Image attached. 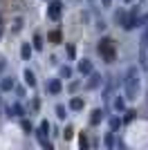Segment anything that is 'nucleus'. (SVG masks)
Returning <instances> with one entry per match:
<instances>
[{"label":"nucleus","instance_id":"obj_1","mask_svg":"<svg viewBox=\"0 0 148 150\" xmlns=\"http://www.w3.org/2000/svg\"><path fill=\"white\" fill-rule=\"evenodd\" d=\"M121 85H123V90H126V99H137V90L142 85V76H139L137 65H130V67L126 69V74H123V79H121Z\"/></svg>","mask_w":148,"mask_h":150},{"label":"nucleus","instance_id":"obj_2","mask_svg":"<svg viewBox=\"0 0 148 150\" xmlns=\"http://www.w3.org/2000/svg\"><path fill=\"white\" fill-rule=\"evenodd\" d=\"M99 54L105 58V63L115 61V47H112L110 38H101V40H99Z\"/></svg>","mask_w":148,"mask_h":150},{"label":"nucleus","instance_id":"obj_3","mask_svg":"<svg viewBox=\"0 0 148 150\" xmlns=\"http://www.w3.org/2000/svg\"><path fill=\"white\" fill-rule=\"evenodd\" d=\"M2 112H5V114H7V117H18V119H23L25 114H27V110H25V108H23V105H20L18 101H14L11 105H7V108H5V110H2Z\"/></svg>","mask_w":148,"mask_h":150},{"label":"nucleus","instance_id":"obj_4","mask_svg":"<svg viewBox=\"0 0 148 150\" xmlns=\"http://www.w3.org/2000/svg\"><path fill=\"white\" fill-rule=\"evenodd\" d=\"M61 11H63V2L61 0H49V7H47V16L52 20H58L61 18Z\"/></svg>","mask_w":148,"mask_h":150},{"label":"nucleus","instance_id":"obj_5","mask_svg":"<svg viewBox=\"0 0 148 150\" xmlns=\"http://www.w3.org/2000/svg\"><path fill=\"white\" fill-rule=\"evenodd\" d=\"M121 27H123L126 31L137 29V27H139V9H137V11H130V13H128V18H126V23H123Z\"/></svg>","mask_w":148,"mask_h":150},{"label":"nucleus","instance_id":"obj_6","mask_svg":"<svg viewBox=\"0 0 148 150\" xmlns=\"http://www.w3.org/2000/svg\"><path fill=\"white\" fill-rule=\"evenodd\" d=\"M47 94H52V96H56V94L63 92V79H52V81L47 83Z\"/></svg>","mask_w":148,"mask_h":150},{"label":"nucleus","instance_id":"obj_7","mask_svg":"<svg viewBox=\"0 0 148 150\" xmlns=\"http://www.w3.org/2000/svg\"><path fill=\"white\" fill-rule=\"evenodd\" d=\"M76 69H79L81 76H88L90 72H94V65H92V61H90V58H81L79 65H76Z\"/></svg>","mask_w":148,"mask_h":150},{"label":"nucleus","instance_id":"obj_8","mask_svg":"<svg viewBox=\"0 0 148 150\" xmlns=\"http://www.w3.org/2000/svg\"><path fill=\"white\" fill-rule=\"evenodd\" d=\"M68 108L72 110V112H81V110L85 108V99H83V96H72L70 103H68Z\"/></svg>","mask_w":148,"mask_h":150},{"label":"nucleus","instance_id":"obj_9","mask_svg":"<svg viewBox=\"0 0 148 150\" xmlns=\"http://www.w3.org/2000/svg\"><path fill=\"white\" fill-rule=\"evenodd\" d=\"M16 88V81L11 76H0V92H11Z\"/></svg>","mask_w":148,"mask_h":150},{"label":"nucleus","instance_id":"obj_10","mask_svg":"<svg viewBox=\"0 0 148 150\" xmlns=\"http://www.w3.org/2000/svg\"><path fill=\"white\" fill-rule=\"evenodd\" d=\"M90 81H88V88L90 90H94V88H101V85H103V76L101 74H97V72H90Z\"/></svg>","mask_w":148,"mask_h":150},{"label":"nucleus","instance_id":"obj_11","mask_svg":"<svg viewBox=\"0 0 148 150\" xmlns=\"http://www.w3.org/2000/svg\"><path fill=\"white\" fill-rule=\"evenodd\" d=\"M49 130H52V123L49 121H41V125L34 130V134H36V139H41V137H47Z\"/></svg>","mask_w":148,"mask_h":150},{"label":"nucleus","instance_id":"obj_12","mask_svg":"<svg viewBox=\"0 0 148 150\" xmlns=\"http://www.w3.org/2000/svg\"><path fill=\"white\" fill-rule=\"evenodd\" d=\"M23 81H25V85H29V88H36V74H34L29 67H25V69H23Z\"/></svg>","mask_w":148,"mask_h":150},{"label":"nucleus","instance_id":"obj_13","mask_svg":"<svg viewBox=\"0 0 148 150\" xmlns=\"http://www.w3.org/2000/svg\"><path fill=\"white\" fill-rule=\"evenodd\" d=\"M31 56H34V47L29 43H23L20 45V58L23 61H31Z\"/></svg>","mask_w":148,"mask_h":150},{"label":"nucleus","instance_id":"obj_14","mask_svg":"<svg viewBox=\"0 0 148 150\" xmlns=\"http://www.w3.org/2000/svg\"><path fill=\"white\" fill-rule=\"evenodd\" d=\"M103 119H105V112L101 110V108L92 110V117H90V123H92V125H99V123H101Z\"/></svg>","mask_w":148,"mask_h":150},{"label":"nucleus","instance_id":"obj_15","mask_svg":"<svg viewBox=\"0 0 148 150\" xmlns=\"http://www.w3.org/2000/svg\"><path fill=\"white\" fill-rule=\"evenodd\" d=\"M112 108H115L117 112H123V110H126V101H123L121 94H117V99L112 101Z\"/></svg>","mask_w":148,"mask_h":150},{"label":"nucleus","instance_id":"obj_16","mask_svg":"<svg viewBox=\"0 0 148 150\" xmlns=\"http://www.w3.org/2000/svg\"><path fill=\"white\" fill-rule=\"evenodd\" d=\"M139 65H142L144 69H148V52H146L144 45H142V50H139Z\"/></svg>","mask_w":148,"mask_h":150},{"label":"nucleus","instance_id":"obj_17","mask_svg":"<svg viewBox=\"0 0 148 150\" xmlns=\"http://www.w3.org/2000/svg\"><path fill=\"white\" fill-rule=\"evenodd\" d=\"M72 74H74V69L70 67V65H63V67L58 69V76H61V79H72Z\"/></svg>","mask_w":148,"mask_h":150},{"label":"nucleus","instance_id":"obj_18","mask_svg":"<svg viewBox=\"0 0 148 150\" xmlns=\"http://www.w3.org/2000/svg\"><path fill=\"white\" fill-rule=\"evenodd\" d=\"M43 36H41V34H34V43H31V47H34V50H36V52H41V50H43Z\"/></svg>","mask_w":148,"mask_h":150},{"label":"nucleus","instance_id":"obj_19","mask_svg":"<svg viewBox=\"0 0 148 150\" xmlns=\"http://www.w3.org/2000/svg\"><path fill=\"white\" fill-rule=\"evenodd\" d=\"M20 128H23V132H25V134H34V125H31L29 121L25 119V117H23V121H20Z\"/></svg>","mask_w":148,"mask_h":150},{"label":"nucleus","instance_id":"obj_20","mask_svg":"<svg viewBox=\"0 0 148 150\" xmlns=\"http://www.w3.org/2000/svg\"><path fill=\"white\" fill-rule=\"evenodd\" d=\"M56 117L61 121H65L68 119V108H63V105H56Z\"/></svg>","mask_w":148,"mask_h":150},{"label":"nucleus","instance_id":"obj_21","mask_svg":"<svg viewBox=\"0 0 148 150\" xmlns=\"http://www.w3.org/2000/svg\"><path fill=\"white\" fill-rule=\"evenodd\" d=\"M126 18H128V11H123V9L115 13V20H117L119 25H123V23H126Z\"/></svg>","mask_w":148,"mask_h":150},{"label":"nucleus","instance_id":"obj_22","mask_svg":"<svg viewBox=\"0 0 148 150\" xmlns=\"http://www.w3.org/2000/svg\"><path fill=\"white\" fill-rule=\"evenodd\" d=\"M103 144L108 146V148H112V146H115V134H112V132H108V134H105V139H103Z\"/></svg>","mask_w":148,"mask_h":150},{"label":"nucleus","instance_id":"obj_23","mask_svg":"<svg viewBox=\"0 0 148 150\" xmlns=\"http://www.w3.org/2000/svg\"><path fill=\"white\" fill-rule=\"evenodd\" d=\"M123 112H126V117H123L121 121H126V123H128V121H132V119L137 117V112H135V110H123Z\"/></svg>","mask_w":148,"mask_h":150},{"label":"nucleus","instance_id":"obj_24","mask_svg":"<svg viewBox=\"0 0 148 150\" xmlns=\"http://www.w3.org/2000/svg\"><path fill=\"white\" fill-rule=\"evenodd\" d=\"M38 144H41V148H47V150L54 148V146H52V141H47V137H41V139H38Z\"/></svg>","mask_w":148,"mask_h":150},{"label":"nucleus","instance_id":"obj_25","mask_svg":"<svg viewBox=\"0 0 148 150\" xmlns=\"http://www.w3.org/2000/svg\"><path fill=\"white\" fill-rule=\"evenodd\" d=\"M121 123H123V121L119 119V117H112V119H110V128H112V132L117 130V128H119V125H121Z\"/></svg>","mask_w":148,"mask_h":150},{"label":"nucleus","instance_id":"obj_26","mask_svg":"<svg viewBox=\"0 0 148 150\" xmlns=\"http://www.w3.org/2000/svg\"><path fill=\"white\" fill-rule=\"evenodd\" d=\"M49 40H54V43H61V31H52V34H49Z\"/></svg>","mask_w":148,"mask_h":150},{"label":"nucleus","instance_id":"obj_27","mask_svg":"<svg viewBox=\"0 0 148 150\" xmlns=\"http://www.w3.org/2000/svg\"><path fill=\"white\" fill-rule=\"evenodd\" d=\"M79 144H81V148H88V146H90V141H88V137H85V134H81Z\"/></svg>","mask_w":148,"mask_h":150},{"label":"nucleus","instance_id":"obj_28","mask_svg":"<svg viewBox=\"0 0 148 150\" xmlns=\"http://www.w3.org/2000/svg\"><path fill=\"white\" fill-rule=\"evenodd\" d=\"M142 45H144V47H148V27L144 29V36H142Z\"/></svg>","mask_w":148,"mask_h":150},{"label":"nucleus","instance_id":"obj_29","mask_svg":"<svg viewBox=\"0 0 148 150\" xmlns=\"http://www.w3.org/2000/svg\"><path fill=\"white\" fill-rule=\"evenodd\" d=\"M23 29V18H16V25H14V31H20Z\"/></svg>","mask_w":148,"mask_h":150},{"label":"nucleus","instance_id":"obj_30","mask_svg":"<svg viewBox=\"0 0 148 150\" xmlns=\"http://www.w3.org/2000/svg\"><path fill=\"white\" fill-rule=\"evenodd\" d=\"M72 128H70V125H68V128H65V130H63V137H65V139H70V137H72Z\"/></svg>","mask_w":148,"mask_h":150},{"label":"nucleus","instance_id":"obj_31","mask_svg":"<svg viewBox=\"0 0 148 150\" xmlns=\"http://www.w3.org/2000/svg\"><path fill=\"white\" fill-rule=\"evenodd\" d=\"M105 27H108V25H105V20H97V29L99 31H103Z\"/></svg>","mask_w":148,"mask_h":150},{"label":"nucleus","instance_id":"obj_32","mask_svg":"<svg viewBox=\"0 0 148 150\" xmlns=\"http://www.w3.org/2000/svg\"><path fill=\"white\" fill-rule=\"evenodd\" d=\"M68 56H70V58H74V56H76V50H74L72 45H68Z\"/></svg>","mask_w":148,"mask_h":150},{"label":"nucleus","instance_id":"obj_33","mask_svg":"<svg viewBox=\"0 0 148 150\" xmlns=\"http://www.w3.org/2000/svg\"><path fill=\"white\" fill-rule=\"evenodd\" d=\"M31 108H34V110H38V108H41V101L34 99V101H31Z\"/></svg>","mask_w":148,"mask_h":150},{"label":"nucleus","instance_id":"obj_34","mask_svg":"<svg viewBox=\"0 0 148 150\" xmlns=\"http://www.w3.org/2000/svg\"><path fill=\"white\" fill-rule=\"evenodd\" d=\"M5 67H7V63H5V61H0V76H2V72H5Z\"/></svg>","mask_w":148,"mask_h":150},{"label":"nucleus","instance_id":"obj_35","mask_svg":"<svg viewBox=\"0 0 148 150\" xmlns=\"http://www.w3.org/2000/svg\"><path fill=\"white\" fill-rule=\"evenodd\" d=\"M5 34V23H2V18H0V36Z\"/></svg>","mask_w":148,"mask_h":150},{"label":"nucleus","instance_id":"obj_36","mask_svg":"<svg viewBox=\"0 0 148 150\" xmlns=\"http://www.w3.org/2000/svg\"><path fill=\"white\" fill-rule=\"evenodd\" d=\"M103 2V7H112V0H101Z\"/></svg>","mask_w":148,"mask_h":150},{"label":"nucleus","instance_id":"obj_37","mask_svg":"<svg viewBox=\"0 0 148 150\" xmlns=\"http://www.w3.org/2000/svg\"><path fill=\"white\" fill-rule=\"evenodd\" d=\"M2 110H5V108H2V103H0V117H2Z\"/></svg>","mask_w":148,"mask_h":150},{"label":"nucleus","instance_id":"obj_38","mask_svg":"<svg viewBox=\"0 0 148 150\" xmlns=\"http://www.w3.org/2000/svg\"><path fill=\"white\" fill-rule=\"evenodd\" d=\"M0 103H2V92H0Z\"/></svg>","mask_w":148,"mask_h":150},{"label":"nucleus","instance_id":"obj_39","mask_svg":"<svg viewBox=\"0 0 148 150\" xmlns=\"http://www.w3.org/2000/svg\"><path fill=\"white\" fill-rule=\"evenodd\" d=\"M123 2H132V0H123Z\"/></svg>","mask_w":148,"mask_h":150},{"label":"nucleus","instance_id":"obj_40","mask_svg":"<svg viewBox=\"0 0 148 150\" xmlns=\"http://www.w3.org/2000/svg\"><path fill=\"white\" fill-rule=\"evenodd\" d=\"M47 2H49V0H47Z\"/></svg>","mask_w":148,"mask_h":150}]
</instances>
